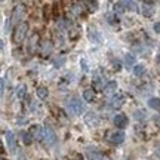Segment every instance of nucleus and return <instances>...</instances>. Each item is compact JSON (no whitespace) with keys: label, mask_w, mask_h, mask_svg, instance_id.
<instances>
[{"label":"nucleus","mask_w":160,"mask_h":160,"mask_svg":"<svg viewBox=\"0 0 160 160\" xmlns=\"http://www.w3.org/2000/svg\"><path fill=\"white\" fill-rule=\"evenodd\" d=\"M27 31H28V24L27 22H21L19 25H17V28L13 30V36H12V40L13 43H21L25 36H27Z\"/></svg>","instance_id":"f257e3e1"},{"label":"nucleus","mask_w":160,"mask_h":160,"mask_svg":"<svg viewBox=\"0 0 160 160\" xmlns=\"http://www.w3.org/2000/svg\"><path fill=\"white\" fill-rule=\"evenodd\" d=\"M68 108L73 114H82L85 113V102L79 97H73L68 102Z\"/></svg>","instance_id":"f03ea898"},{"label":"nucleus","mask_w":160,"mask_h":160,"mask_svg":"<svg viewBox=\"0 0 160 160\" xmlns=\"http://www.w3.org/2000/svg\"><path fill=\"white\" fill-rule=\"evenodd\" d=\"M105 138H107V141L113 144H120L123 142V139H125V132L117 129V131H107L105 132Z\"/></svg>","instance_id":"7ed1b4c3"},{"label":"nucleus","mask_w":160,"mask_h":160,"mask_svg":"<svg viewBox=\"0 0 160 160\" xmlns=\"http://www.w3.org/2000/svg\"><path fill=\"white\" fill-rule=\"evenodd\" d=\"M43 139L49 145L57 142V135H55V132H53V129H52L51 126H45L43 128Z\"/></svg>","instance_id":"20e7f679"},{"label":"nucleus","mask_w":160,"mask_h":160,"mask_svg":"<svg viewBox=\"0 0 160 160\" xmlns=\"http://www.w3.org/2000/svg\"><path fill=\"white\" fill-rule=\"evenodd\" d=\"M28 133L33 139H37V141H42V139H43V128L39 125L31 126V129H30Z\"/></svg>","instance_id":"39448f33"},{"label":"nucleus","mask_w":160,"mask_h":160,"mask_svg":"<svg viewBox=\"0 0 160 160\" xmlns=\"http://www.w3.org/2000/svg\"><path fill=\"white\" fill-rule=\"evenodd\" d=\"M6 141H8V147L12 153H17V138L13 132H6Z\"/></svg>","instance_id":"423d86ee"},{"label":"nucleus","mask_w":160,"mask_h":160,"mask_svg":"<svg viewBox=\"0 0 160 160\" xmlns=\"http://www.w3.org/2000/svg\"><path fill=\"white\" fill-rule=\"evenodd\" d=\"M114 125L117 126V128H120V131H122L123 128L128 126V117H126L125 114H117L114 117Z\"/></svg>","instance_id":"0eeeda50"},{"label":"nucleus","mask_w":160,"mask_h":160,"mask_svg":"<svg viewBox=\"0 0 160 160\" xmlns=\"http://www.w3.org/2000/svg\"><path fill=\"white\" fill-rule=\"evenodd\" d=\"M117 91V83L116 82H108L105 88H104V93H107V95H111V93H114Z\"/></svg>","instance_id":"6e6552de"},{"label":"nucleus","mask_w":160,"mask_h":160,"mask_svg":"<svg viewBox=\"0 0 160 160\" xmlns=\"http://www.w3.org/2000/svg\"><path fill=\"white\" fill-rule=\"evenodd\" d=\"M86 156H88L89 160H105V157H104L101 153H98V151H91V150H88Z\"/></svg>","instance_id":"1a4fd4ad"},{"label":"nucleus","mask_w":160,"mask_h":160,"mask_svg":"<svg viewBox=\"0 0 160 160\" xmlns=\"http://www.w3.org/2000/svg\"><path fill=\"white\" fill-rule=\"evenodd\" d=\"M95 91L93 89H86L85 92H83V98H85V101H88V102H92L93 99H95Z\"/></svg>","instance_id":"9d476101"},{"label":"nucleus","mask_w":160,"mask_h":160,"mask_svg":"<svg viewBox=\"0 0 160 160\" xmlns=\"http://www.w3.org/2000/svg\"><path fill=\"white\" fill-rule=\"evenodd\" d=\"M85 122L91 126L97 125V114H95V113H88V114L85 116Z\"/></svg>","instance_id":"9b49d317"},{"label":"nucleus","mask_w":160,"mask_h":160,"mask_svg":"<svg viewBox=\"0 0 160 160\" xmlns=\"http://www.w3.org/2000/svg\"><path fill=\"white\" fill-rule=\"evenodd\" d=\"M48 95H49L48 88H45V86H39V88H37V97H39L40 99H46Z\"/></svg>","instance_id":"f8f14e48"},{"label":"nucleus","mask_w":160,"mask_h":160,"mask_svg":"<svg viewBox=\"0 0 160 160\" xmlns=\"http://www.w3.org/2000/svg\"><path fill=\"white\" fill-rule=\"evenodd\" d=\"M25 95H27V86H25V85H19L17 88V97L19 98V99H22Z\"/></svg>","instance_id":"ddd939ff"},{"label":"nucleus","mask_w":160,"mask_h":160,"mask_svg":"<svg viewBox=\"0 0 160 160\" xmlns=\"http://www.w3.org/2000/svg\"><path fill=\"white\" fill-rule=\"evenodd\" d=\"M122 104H123V97H114L113 99H111V107L113 108H119V107H122Z\"/></svg>","instance_id":"4468645a"},{"label":"nucleus","mask_w":160,"mask_h":160,"mask_svg":"<svg viewBox=\"0 0 160 160\" xmlns=\"http://www.w3.org/2000/svg\"><path fill=\"white\" fill-rule=\"evenodd\" d=\"M125 6H126V2H116L114 3V12L117 13H122V12H125Z\"/></svg>","instance_id":"2eb2a0df"},{"label":"nucleus","mask_w":160,"mask_h":160,"mask_svg":"<svg viewBox=\"0 0 160 160\" xmlns=\"http://www.w3.org/2000/svg\"><path fill=\"white\" fill-rule=\"evenodd\" d=\"M148 104H150L151 108H156V110L160 108V99H157V98H151L148 101Z\"/></svg>","instance_id":"dca6fc26"},{"label":"nucleus","mask_w":160,"mask_h":160,"mask_svg":"<svg viewBox=\"0 0 160 160\" xmlns=\"http://www.w3.org/2000/svg\"><path fill=\"white\" fill-rule=\"evenodd\" d=\"M125 64L126 65H133L135 64V57L131 53H126L125 55Z\"/></svg>","instance_id":"f3484780"},{"label":"nucleus","mask_w":160,"mask_h":160,"mask_svg":"<svg viewBox=\"0 0 160 160\" xmlns=\"http://www.w3.org/2000/svg\"><path fill=\"white\" fill-rule=\"evenodd\" d=\"M37 37L39 36L37 34H34L31 39H30V43H28V52H33L34 51V48H36V40H37Z\"/></svg>","instance_id":"a211bd4d"},{"label":"nucleus","mask_w":160,"mask_h":160,"mask_svg":"<svg viewBox=\"0 0 160 160\" xmlns=\"http://www.w3.org/2000/svg\"><path fill=\"white\" fill-rule=\"evenodd\" d=\"M142 73H144V65H141V64L135 65V68H133V74H135V76H141Z\"/></svg>","instance_id":"6ab92c4d"},{"label":"nucleus","mask_w":160,"mask_h":160,"mask_svg":"<svg viewBox=\"0 0 160 160\" xmlns=\"http://www.w3.org/2000/svg\"><path fill=\"white\" fill-rule=\"evenodd\" d=\"M21 135H22V141H24V144H31V137H30V133L28 132H21Z\"/></svg>","instance_id":"aec40b11"},{"label":"nucleus","mask_w":160,"mask_h":160,"mask_svg":"<svg viewBox=\"0 0 160 160\" xmlns=\"http://www.w3.org/2000/svg\"><path fill=\"white\" fill-rule=\"evenodd\" d=\"M107 21H108L110 24H117L119 21H117V17H116L114 13H107Z\"/></svg>","instance_id":"412c9836"},{"label":"nucleus","mask_w":160,"mask_h":160,"mask_svg":"<svg viewBox=\"0 0 160 160\" xmlns=\"http://www.w3.org/2000/svg\"><path fill=\"white\" fill-rule=\"evenodd\" d=\"M3 92H5V79H0V98L3 95Z\"/></svg>","instance_id":"4be33fe9"},{"label":"nucleus","mask_w":160,"mask_h":160,"mask_svg":"<svg viewBox=\"0 0 160 160\" xmlns=\"http://www.w3.org/2000/svg\"><path fill=\"white\" fill-rule=\"evenodd\" d=\"M135 119H144V111H141V110L137 111L135 113Z\"/></svg>","instance_id":"5701e85b"},{"label":"nucleus","mask_w":160,"mask_h":160,"mask_svg":"<svg viewBox=\"0 0 160 160\" xmlns=\"http://www.w3.org/2000/svg\"><path fill=\"white\" fill-rule=\"evenodd\" d=\"M151 13H153V9H151V8H145V9H144V15H145V17H150V15H151Z\"/></svg>","instance_id":"b1692460"},{"label":"nucleus","mask_w":160,"mask_h":160,"mask_svg":"<svg viewBox=\"0 0 160 160\" xmlns=\"http://www.w3.org/2000/svg\"><path fill=\"white\" fill-rule=\"evenodd\" d=\"M82 68L85 70V71H88V67H86V61H85V59H82Z\"/></svg>","instance_id":"393cba45"},{"label":"nucleus","mask_w":160,"mask_h":160,"mask_svg":"<svg viewBox=\"0 0 160 160\" xmlns=\"http://www.w3.org/2000/svg\"><path fill=\"white\" fill-rule=\"evenodd\" d=\"M154 30L157 31V33H160V22H159V24H156V25H154Z\"/></svg>","instance_id":"a878e982"},{"label":"nucleus","mask_w":160,"mask_h":160,"mask_svg":"<svg viewBox=\"0 0 160 160\" xmlns=\"http://www.w3.org/2000/svg\"><path fill=\"white\" fill-rule=\"evenodd\" d=\"M2 48H3V42L0 40V51H2Z\"/></svg>","instance_id":"bb28decb"},{"label":"nucleus","mask_w":160,"mask_h":160,"mask_svg":"<svg viewBox=\"0 0 160 160\" xmlns=\"http://www.w3.org/2000/svg\"><path fill=\"white\" fill-rule=\"evenodd\" d=\"M19 160H27V159H25L24 156H19Z\"/></svg>","instance_id":"cd10ccee"},{"label":"nucleus","mask_w":160,"mask_h":160,"mask_svg":"<svg viewBox=\"0 0 160 160\" xmlns=\"http://www.w3.org/2000/svg\"><path fill=\"white\" fill-rule=\"evenodd\" d=\"M2 148H3V145H2V142H0V151H2Z\"/></svg>","instance_id":"c85d7f7f"},{"label":"nucleus","mask_w":160,"mask_h":160,"mask_svg":"<svg viewBox=\"0 0 160 160\" xmlns=\"http://www.w3.org/2000/svg\"><path fill=\"white\" fill-rule=\"evenodd\" d=\"M157 154H159V156H160V148H159V151H157Z\"/></svg>","instance_id":"c756f323"}]
</instances>
